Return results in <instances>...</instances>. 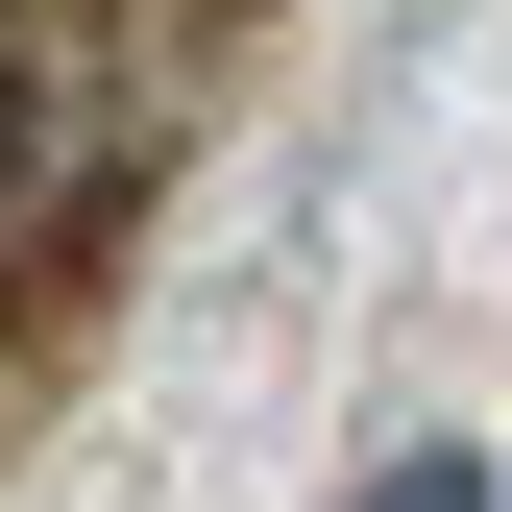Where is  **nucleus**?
I'll return each instance as SVG.
<instances>
[{"mask_svg": "<svg viewBox=\"0 0 512 512\" xmlns=\"http://www.w3.org/2000/svg\"><path fill=\"white\" fill-rule=\"evenodd\" d=\"M342 512H512V464H488V439H391Z\"/></svg>", "mask_w": 512, "mask_h": 512, "instance_id": "nucleus-1", "label": "nucleus"}]
</instances>
